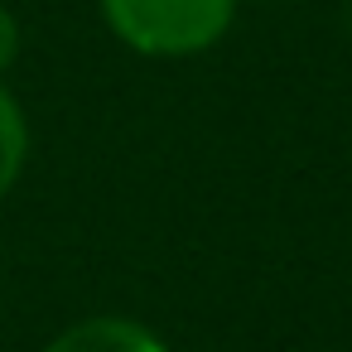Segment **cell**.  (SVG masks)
Returning <instances> with one entry per match:
<instances>
[{
	"label": "cell",
	"instance_id": "1",
	"mask_svg": "<svg viewBox=\"0 0 352 352\" xmlns=\"http://www.w3.org/2000/svg\"><path fill=\"white\" fill-rule=\"evenodd\" d=\"M107 30L140 58H198L217 49L241 0H97Z\"/></svg>",
	"mask_w": 352,
	"mask_h": 352
},
{
	"label": "cell",
	"instance_id": "2",
	"mask_svg": "<svg viewBox=\"0 0 352 352\" xmlns=\"http://www.w3.org/2000/svg\"><path fill=\"white\" fill-rule=\"evenodd\" d=\"M39 352H174L150 323L126 318V314H92L68 323L58 338H49V347Z\"/></svg>",
	"mask_w": 352,
	"mask_h": 352
},
{
	"label": "cell",
	"instance_id": "3",
	"mask_svg": "<svg viewBox=\"0 0 352 352\" xmlns=\"http://www.w3.org/2000/svg\"><path fill=\"white\" fill-rule=\"evenodd\" d=\"M30 116L20 107V97L0 82V198H10V188L20 184L25 164H30Z\"/></svg>",
	"mask_w": 352,
	"mask_h": 352
},
{
	"label": "cell",
	"instance_id": "4",
	"mask_svg": "<svg viewBox=\"0 0 352 352\" xmlns=\"http://www.w3.org/2000/svg\"><path fill=\"white\" fill-rule=\"evenodd\" d=\"M20 58V20L10 6H0V78H6Z\"/></svg>",
	"mask_w": 352,
	"mask_h": 352
}]
</instances>
